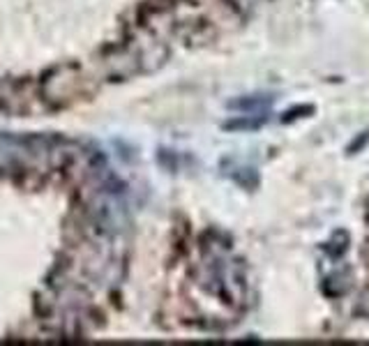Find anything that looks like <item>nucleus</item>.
<instances>
[{"label":"nucleus","mask_w":369,"mask_h":346,"mask_svg":"<svg viewBox=\"0 0 369 346\" xmlns=\"http://www.w3.org/2000/svg\"><path fill=\"white\" fill-rule=\"evenodd\" d=\"M268 104H273V97L268 95H254L252 99H240V102H233L231 106H235V109H266Z\"/></svg>","instance_id":"1"},{"label":"nucleus","mask_w":369,"mask_h":346,"mask_svg":"<svg viewBox=\"0 0 369 346\" xmlns=\"http://www.w3.org/2000/svg\"><path fill=\"white\" fill-rule=\"evenodd\" d=\"M261 125H266V116L247 118V121H231L226 130H259Z\"/></svg>","instance_id":"2"},{"label":"nucleus","mask_w":369,"mask_h":346,"mask_svg":"<svg viewBox=\"0 0 369 346\" xmlns=\"http://www.w3.org/2000/svg\"><path fill=\"white\" fill-rule=\"evenodd\" d=\"M312 109L309 106H298V109H293V111H286V116H284V123H288V121H295V118H300L298 113H309Z\"/></svg>","instance_id":"3"}]
</instances>
